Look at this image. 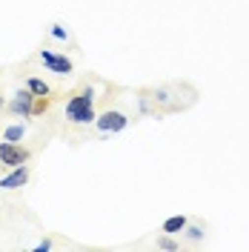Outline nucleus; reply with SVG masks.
I'll use <instances>...</instances> for the list:
<instances>
[{
  "mask_svg": "<svg viewBox=\"0 0 249 252\" xmlns=\"http://www.w3.org/2000/svg\"><path fill=\"white\" fill-rule=\"evenodd\" d=\"M3 106H6V100H3V94H0V109H3Z\"/></svg>",
  "mask_w": 249,
  "mask_h": 252,
  "instance_id": "14",
  "label": "nucleus"
},
{
  "mask_svg": "<svg viewBox=\"0 0 249 252\" xmlns=\"http://www.w3.org/2000/svg\"><path fill=\"white\" fill-rule=\"evenodd\" d=\"M29 158H31V152L26 149V146L12 143V141H0V163H3V166L15 169V166L29 163Z\"/></svg>",
  "mask_w": 249,
  "mask_h": 252,
  "instance_id": "2",
  "label": "nucleus"
},
{
  "mask_svg": "<svg viewBox=\"0 0 249 252\" xmlns=\"http://www.w3.org/2000/svg\"><path fill=\"white\" fill-rule=\"evenodd\" d=\"M52 34H55L58 40H69V32L63 29V26H52Z\"/></svg>",
  "mask_w": 249,
  "mask_h": 252,
  "instance_id": "12",
  "label": "nucleus"
},
{
  "mask_svg": "<svg viewBox=\"0 0 249 252\" xmlns=\"http://www.w3.org/2000/svg\"><path fill=\"white\" fill-rule=\"evenodd\" d=\"M26 89H31V94H37V97H52V86L43 78H29Z\"/></svg>",
  "mask_w": 249,
  "mask_h": 252,
  "instance_id": "8",
  "label": "nucleus"
},
{
  "mask_svg": "<svg viewBox=\"0 0 249 252\" xmlns=\"http://www.w3.org/2000/svg\"><path fill=\"white\" fill-rule=\"evenodd\" d=\"M157 250H166V252H178L181 250V244L169 235V232H163V235H157Z\"/></svg>",
  "mask_w": 249,
  "mask_h": 252,
  "instance_id": "10",
  "label": "nucleus"
},
{
  "mask_svg": "<svg viewBox=\"0 0 249 252\" xmlns=\"http://www.w3.org/2000/svg\"><path fill=\"white\" fill-rule=\"evenodd\" d=\"M26 181H29V166L23 163V166H15L6 178H0V189H20L26 187Z\"/></svg>",
  "mask_w": 249,
  "mask_h": 252,
  "instance_id": "6",
  "label": "nucleus"
},
{
  "mask_svg": "<svg viewBox=\"0 0 249 252\" xmlns=\"http://www.w3.org/2000/svg\"><path fill=\"white\" fill-rule=\"evenodd\" d=\"M34 97L37 94H31V89H20V92L12 97V103H9V109L20 115V118H31V112H34Z\"/></svg>",
  "mask_w": 249,
  "mask_h": 252,
  "instance_id": "5",
  "label": "nucleus"
},
{
  "mask_svg": "<svg viewBox=\"0 0 249 252\" xmlns=\"http://www.w3.org/2000/svg\"><path fill=\"white\" fill-rule=\"evenodd\" d=\"M184 232H187L189 241H201V238H203V226H189V223H187V229H184Z\"/></svg>",
  "mask_w": 249,
  "mask_h": 252,
  "instance_id": "11",
  "label": "nucleus"
},
{
  "mask_svg": "<svg viewBox=\"0 0 249 252\" xmlns=\"http://www.w3.org/2000/svg\"><path fill=\"white\" fill-rule=\"evenodd\" d=\"M94 126H97L100 132H121V129L129 126V115L121 112V109H106L94 118Z\"/></svg>",
  "mask_w": 249,
  "mask_h": 252,
  "instance_id": "3",
  "label": "nucleus"
},
{
  "mask_svg": "<svg viewBox=\"0 0 249 252\" xmlns=\"http://www.w3.org/2000/svg\"><path fill=\"white\" fill-rule=\"evenodd\" d=\"M37 250H40V252H43V250H52V241H49V238H46V241H40V244H37Z\"/></svg>",
  "mask_w": 249,
  "mask_h": 252,
  "instance_id": "13",
  "label": "nucleus"
},
{
  "mask_svg": "<svg viewBox=\"0 0 249 252\" xmlns=\"http://www.w3.org/2000/svg\"><path fill=\"white\" fill-rule=\"evenodd\" d=\"M23 135H26V129H23L20 124H15V126H6V132H3V141L20 143V141H23Z\"/></svg>",
  "mask_w": 249,
  "mask_h": 252,
  "instance_id": "9",
  "label": "nucleus"
},
{
  "mask_svg": "<svg viewBox=\"0 0 249 252\" xmlns=\"http://www.w3.org/2000/svg\"><path fill=\"white\" fill-rule=\"evenodd\" d=\"M40 63L46 66L49 72H55V75H69L75 66H72V61L66 58V55H55V52H49V49H43L40 52Z\"/></svg>",
  "mask_w": 249,
  "mask_h": 252,
  "instance_id": "4",
  "label": "nucleus"
},
{
  "mask_svg": "<svg viewBox=\"0 0 249 252\" xmlns=\"http://www.w3.org/2000/svg\"><path fill=\"white\" fill-rule=\"evenodd\" d=\"M189 218L187 215H172V218L163 220V226H160V232H169V235H178V232H184L187 229Z\"/></svg>",
  "mask_w": 249,
  "mask_h": 252,
  "instance_id": "7",
  "label": "nucleus"
},
{
  "mask_svg": "<svg viewBox=\"0 0 249 252\" xmlns=\"http://www.w3.org/2000/svg\"><path fill=\"white\" fill-rule=\"evenodd\" d=\"M97 112H94V89L92 86H80L72 92V97L66 100V121L75 126L94 124Z\"/></svg>",
  "mask_w": 249,
  "mask_h": 252,
  "instance_id": "1",
  "label": "nucleus"
}]
</instances>
